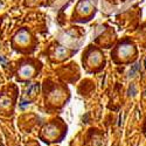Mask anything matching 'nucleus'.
I'll list each match as a JSON object with an SVG mask.
<instances>
[{"label":"nucleus","instance_id":"nucleus-1","mask_svg":"<svg viewBox=\"0 0 146 146\" xmlns=\"http://www.w3.org/2000/svg\"><path fill=\"white\" fill-rule=\"evenodd\" d=\"M38 91H39V84H38V83H32V84H29V86L27 87V89H26V94H27L28 96H34Z\"/></svg>","mask_w":146,"mask_h":146},{"label":"nucleus","instance_id":"nucleus-2","mask_svg":"<svg viewBox=\"0 0 146 146\" xmlns=\"http://www.w3.org/2000/svg\"><path fill=\"white\" fill-rule=\"evenodd\" d=\"M78 8L82 9V11H84V12H88V11L90 9V4H89V1H88V0H82L81 4H80V6H78Z\"/></svg>","mask_w":146,"mask_h":146},{"label":"nucleus","instance_id":"nucleus-3","mask_svg":"<svg viewBox=\"0 0 146 146\" xmlns=\"http://www.w3.org/2000/svg\"><path fill=\"white\" fill-rule=\"evenodd\" d=\"M32 74V68L31 67H27V66H25L22 69H21V75H25V76H27V75H31Z\"/></svg>","mask_w":146,"mask_h":146},{"label":"nucleus","instance_id":"nucleus-4","mask_svg":"<svg viewBox=\"0 0 146 146\" xmlns=\"http://www.w3.org/2000/svg\"><path fill=\"white\" fill-rule=\"evenodd\" d=\"M19 36H20V39H19V40H20L21 42H25V41H27V40H28V35H27V33H26L25 31H22V32L20 33V35H19Z\"/></svg>","mask_w":146,"mask_h":146},{"label":"nucleus","instance_id":"nucleus-5","mask_svg":"<svg viewBox=\"0 0 146 146\" xmlns=\"http://www.w3.org/2000/svg\"><path fill=\"white\" fill-rule=\"evenodd\" d=\"M1 6H3V4H1V1H0V8H1Z\"/></svg>","mask_w":146,"mask_h":146}]
</instances>
